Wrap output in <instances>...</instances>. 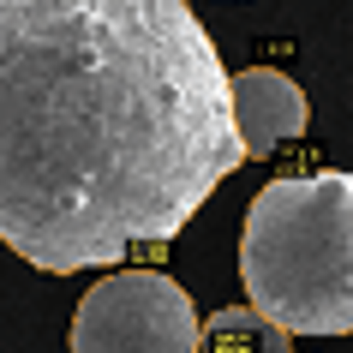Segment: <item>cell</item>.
<instances>
[{
  "label": "cell",
  "mask_w": 353,
  "mask_h": 353,
  "mask_svg": "<svg viewBox=\"0 0 353 353\" xmlns=\"http://www.w3.org/2000/svg\"><path fill=\"white\" fill-rule=\"evenodd\" d=\"M245 162L186 0H0V240L48 276L168 245Z\"/></svg>",
  "instance_id": "obj_1"
},
{
  "label": "cell",
  "mask_w": 353,
  "mask_h": 353,
  "mask_svg": "<svg viewBox=\"0 0 353 353\" xmlns=\"http://www.w3.org/2000/svg\"><path fill=\"white\" fill-rule=\"evenodd\" d=\"M245 294L288 335L353 330V174L270 180L240 234Z\"/></svg>",
  "instance_id": "obj_2"
},
{
  "label": "cell",
  "mask_w": 353,
  "mask_h": 353,
  "mask_svg": "<svg viewBox=\"0 0 353 353\" xmlns=\"http://www.w3.org/2000/svg\"><path fill=\"white\" fill-rule=\"evenodd\" d=\"M72 353H198V312L162 270H120L72 312Z\"/></svg>",
  "instance_id": "obj_3"
},
{
  "label": "cell",
  "mask_w": 353,
  "mask_h": 353,
  "mask_svg": "<svg viewBox=\"0 0 353 353\" xmlns=\"http://www.w3.org/2000/svg\"><path fill=\"white\" fill-rule=\"evenodd\" d=\"M228 108H234V132H240L245 156H276V144L299 138L312 126L305 90L276 66H245L228 78Z\"/></svg>",
  "instance_id": "obj_4"
},
{
  "label": "cell",
  "mask_w": 353,
  "mask_h": 353,
  "mask_svg": "<svg viewBox=\"0 0 353 353\" xmlns=\"http://www.w3.org/2000/svg\"><path fill=\"white\" fill-rule=\"evenodd\" d=\"M198 353H294V341L258 305H228L210 323H198Z\"/></svg>",
  "instance_id": "obj_5"
}]
</instances>
